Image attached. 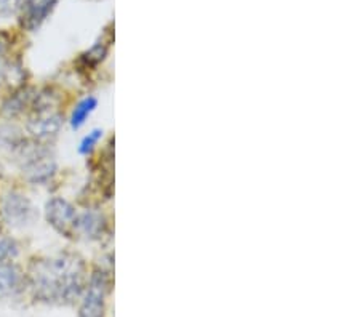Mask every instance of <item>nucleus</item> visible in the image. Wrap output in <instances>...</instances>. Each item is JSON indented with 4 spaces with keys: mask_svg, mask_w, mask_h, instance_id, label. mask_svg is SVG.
<instances>
[{
    "mask_svg": "<svg viewBox=\"0 0 360 317\" xmlns=\"http://www.w3.org/2000/svg\"><path fill=\"white\" fill-rule=\"evenodd\" d=\"M8 36L5 32H2L0 31V55H4L5 51H7V48H8Z\"/></svg>",
    "mask_w": 360,
    "mask_h": 317,
    "instance_id": "dca6fc26",
    "label": "nucleus"
},
{
    "mask_svg": "<svg viewBox=\"0 0 360 317\" xmlns=\"http://www.w3.org/2000/svg\"><path fill=\"white\" fill-rule=\"evenodd\" d=\"M109 288L108 273L101 269L93 271L91 278L86 285V292L79 309V317H103L104 303Z\"/></svg>",
    "mask_w": 360,
    "mask_h": 317,
    "instance_id": "7ed1b4c3",
    "label": "nucleus"
},
{
    "mask_svg": "<svg viewBox=\"0 0 360 317\" xmlns=\"http://www.w3.org/2000/svg\"><path fill=\"white\" fill-rule=\"evenodd\" d=\"M75 231L89 240H96L106 231V218L96 210H85L75 218Z\"/></svg>",
    "mask_w": 360,
    "mask_h": 317,
    "instance_id": "1a4fd4ad",
    "label": "nucleus"
},
{
    "mask_svg": "<svg viewBox=\"0 0 360 317\" xmlns=\"http://www.w3.org/2000/svg\"><path fill=\"white\" fill-rule=\"evenodd\" d=\"M45 215L46 221L53 226L58 233L65 234L66 238H71L75 228V218H77V212L74 207L69 204L66 199L63 198H53L46 202L45 205Z\"/></svg>",
    "mask_w": 360,
    "mask_h": 317,
    "instance_id": "39448f33",
    "label": "nucleus"
},
{
    "mask_svg": "<svg viewBox=\"0 0 360 317\" xmlns=\"http://www.w3.org/2000/svg\"><path fill=\"white\" fill-rule=\"evenodd\" d=\"M25 274L13 261H0V298H15L25 290Z\"/></svg>",
    "mask_w": 360,
    "mask_h": 317,
    "instance_id": "6e6552de",
    "label": "nucleus"
},
{
    "mask_svg": "<svg viewBox=\"0 0 360 317\" xmlns=\"http://www.w3.org/2000/svg\"><path fill=\"white\" fill-rule=\"evenodd\" d=\"M16 151H18L22 175L31 183H46L55 175L56 160L49 148L25 141Z\"/></svg>",
    "mask_w": 360,
    "mask_h": 317,
    "instance_id": "f03ea898",
    "label": "nucleus"
},
{
    "mask_svg": "<svg viewBox=\"0 0 360 317\" xmlns=\"http://www.w3.org/2000/svg\"><path fill=\"white\" fill-rule=\"evenodd\" d=\"M63 127V115L53 109L34 111L32 117H29L26 124L27 134L39 141L50 140L58 135Z\"/></svg>",
    "mask_w": 360,
    "mask_h": 317,
    "instance_id": "423d86ee",
    "label": "nucleus"
},
{
    "mask_svg": "<svg viewBox=\"0 0 360 317\" xmlns=\"http://www.w3.org/2000/svg\"><path fill=\"white\" fill-rule=\"evenodd\" d=\"M101 136H103V131L101 130H93L91 134H89V135L84 138L82 144H80V153H82V154H90L93 149H95L96 143L101 140Z\"/></svg>",
    "mask_w": 360,
    "mask_h": 317,
    "instance_id": "4468645a",
    "label": "nucleus"
},
{
    "mask_svg": "<svg viewBox=\"0 0 360 317\" xmlns=\"http://www.w3.org/2000/svg\"><path fill=\"white\" fill-rule=\"evenodd\" d=\"M37 91L32 90H22L15 93L13 96H10L4 105V114L7 117H15V115H20L26 111L27 108L32 109L34 100H36Z\"/></svg>",
    "mask_w": 360,
    "mask_h": 317,
    "instance_id": "9d476101",
    "label": "nucleus"
},
{
    "mask_svg": "<svg viewBox=\"0 0 360 317\" xmlns=\"http://www.w3.org/2000/svg\"><path fill=\"white\" fill-rule=\"evenodd\" d=\"M25 141L26 140L22 138L18 129H15V127H10V125L0 127V146H7L16 151V149H18Z\"/></svg>",
    "mask_w": 360,
    "mask_h": 317,
    "instance_id": "f8f14e48",
    "label": "nucleus"
},
{
    "mask_svg": "<svg viewBox=\"0 0 360 317\" xmlns=\"http://www.w3.org/2000/svg\"><path fill=\"white\" fill-rule=\"evenodd\" d=\"M56 5V0H22L21 4V26L26 31H36L44 25Z\"/></svg>",
    "mask_w": 360,
    "mask_h": 317,
    "instance_id": "0eeeda50",
    "label": "nucleus"
},
{
    "mask_svg": "<svg viewBox=\"0 0 360 317\" xmlns=\"http://www.w3.org/2000/svg\"><path fill=\"white\" fill-rule=\"evenodd\" d=\"M22 0H0V16H8L18 11Z\"/></svg>",
    "mask_w": 360,
    "mask_h": 317,
    "instance_id": "2eb2a0df",
    "label": "nucleus"
},
{
    "mask_svg": "<svg viewBox=\"0 0 360 317\" xmlns=\"http://www.w3.org/2000/svg\"><path fill=\"white\" fill-rule=\"evenodd\" d=\"M2 215L10 226L26 228L36 221L37 212L26 195L16 191H10L4 195Z\"/></svg>",
    "mask_w": 360,
    "mask_h": 317,
    "instance_id": "20e7f679",
    "label": "nucleus"
},
{
    "mask_svg": "<svg viewBox=\"0 0 360 317\" xmlns=\"http://www.w3.org/2000/svg\"><path fill=\"white\" fill-rule=\"evenodd\" d=\"M20 247L15 239L0 240V261H13L18 257Z\"/></svg>",
    "mask_w": 360,
    "mask_h": 317,
    "instance_id": "ddd939ff",
    "label": "nucleus"
},
{
    "mask_svg": "<svg viewBox=\"0 0 360 317\" xmlns=\"http://www.w3.org/2000/svg\"><path fill=\"white\" fill-rule=\"evenodd\" d=\"M98 105L96 98L89 96V98H84L82 101L79 103L77 106L74 108L72 115H71V125L72 129H80L85 124V120L89 119V115L95 111V108Z\"/></svg>",
    "mask_w": 360,
    "mask_h": 317,
    "instance_id": "9b49d317",
    "label": "nucleus"
},
{
    "mask_svg": "<svg viewBox=\"0 0 360 317\" xmlns=\"http://www.w3.org/2000/svg\"><path fill=\"white\" fill-rule=\"evenodd\" d=\"M34 298L49 304H72L86 284L82 258L72 253L39 259L29 274Z\"/></svg>",
    "mask_w": 360,
    "mask_h": 317,
    "instance_id": "f257e3e1",
    "label": "nucleus"
}]
</instances>
